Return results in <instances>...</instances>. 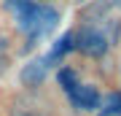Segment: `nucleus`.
<instances>
[{
  "mask_svg": "<svg viewBox=\"0 0 121 116\" xmlns=\"http://www.w3.org/2000/svg\"><path fill=\"white\" fill-rule=\"evenodd\" d=\"M8 8L16 14L19 27H22L30 38H38V35L48 32L56 24V19H59V14L54 8L40 5V3H35V0H8Z\"/></svg>",
  "mask_w": 121,
  "mask_h": 116,
  "instance_id": "obj_1",
  "label": "nucleus"
},
{
  "mask_svg": "<svg viewBox=\"0 0 121 116\" xmlns=\"http://www.w3.org/2000/svg\"><path fill=\"white\" fill-rule=\"evenodd\" d=\"M54 97L43 89H24L8 103V116H54Z\"/></svg>",
  "mask_w": 121,
  "mask_h": 116,
  "instance_id": "obj_2",
  "label": "nucleus"
},
{
  "mask_svg": "<svg viewBox=\"0 0 121 116\" xmlns=\"http://www.w3.org/2000/svg\"><path fill=\"white\" fill-rule=\"evenodd\" d=\"M73 49H78L86 57H102V54H108V38L99 30L83 27V30L73 32Z\"/></svg>",
  "mask_w": 121,
  "mask_h": 116,
  "instance_id": "obj_3",
  "label": "nucleus"
},
{
  "mask_svg": "<svg viewBox=\"0 0 121 116\" xmlns=\"http://www.w3.org/2000/svg\"><path fill=\"white\" fill-rule=\"evenodd\" d=\"M43 78H46V60H35L30 65H24L22 84L27 86V89H38V86L43 84Z\"/></svg>",
  "mask_w": 121,
  "mask_h": 116,
  "instance_id": "obj_4",
  "label": "nucleus"
},
{
  "mask_svg": "<svg viewBox=\"0 0 121 116\" xmlns=\"http://www.w3.org/2000/svg\"><path fill=\"white\" fill-rule=\"evenodd\" d=\"M70 100H73L78 108H97V105H99V95H97V89L83 86V84H78V89L70 95Z\"/></svg>",
  "mask_w": 121,
  "mask_h": 116,
  "instance_id": "obj_5",
  "label": "nucleus"
},
{
  "mask_svg": "<svg viewBox=\"0 0 121 116\" xmlns=\"http://www.w3.org/2000/svg\"><path fill=\"white\" fill-rule=\"evenodd\" d=\"M56 81H59V86H62V89L67 92V95H73V92L78 89V84H81L73 68H62L59 73H56Z\"/></svg>",
  "mask_w": 121,
  "mask_h": 116,
  "instance_id": "obj_6",
  "label": "nucleus"
},
{
  "mask_svg": "<svg viewBox=\"0 0 121 116\" xmlns=\"http://www.w3.org/2000/svg\"><path fill=\"white\" fill-rule=\"evenodd\" d=\"M67 51H73V32H67L65 38H62V41L51 49V54L46 57V65H48V62H54V60H59V57H65Z\"/></svg>",
  "mask_w": 121,
  "mask_h": 116,
  "instance_id": "obj_7",
  "label": "nucleus"
},
{
  "mask_svg": "<svg viewBox=\"0 0 121 116\" xmlns=\"http://www.w3.org/2000/svg\"><path fill=\"white\" fill-rule=\"evenodd\" d=\"M99 116H121V95H110Z\"/></svg>",
  "mask_w": 121,
  "mask_h": 116,
  "instance_id": "obj_8",
  "label": "nucleus"
},
{
  "mask_svg": "<svg viewBox=\"0 0 121 116\" xmlns=\"http://www.w3.org/2000/svg\"><path fill=\"white\" fill-rule=\"evenodd\" d=\"M3 70H5V60H0V73H3Z\"/></svg>",
  "mask_w": 121,
  "mask_h": 116,
  "instance_id": "obj_9",
  "label": "nucleus"
}]
</instances>
